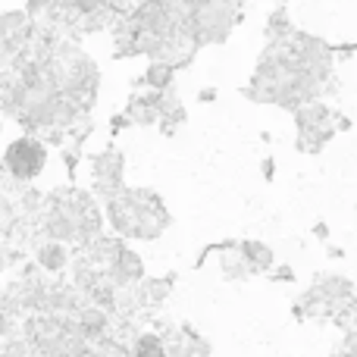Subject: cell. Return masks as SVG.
Here are the masks:
<instances>
[{
  "mask_svg": "<svg viewBox=\"0 0 357 357\" xmlns=\"http://www.w3.org/2000/svg\"><path fill=\"white\" fill-rule=\"evenodd\" d=\"M44 148L41 144H35L31 138H19L16 144H10V151H6V169H10L16 178H31L41 173L44 167Z\"/></svg>",
  "mask_w": 357,
  "mask_h": 357,
  "instance_id": "cell-1",
  "label": "cell"
},
{
  "mask_svg": "<svg viewBox=\"0 0 357 357\" xmlns=\"http://www.w3.org/2000/svg\"><path fill=\"white\" fill-rule=\"evenodd\" d=\"M135 357H167V351H163L160 339H154V335H142L135 345Z\"/></svg>",
  "mask_w": 357,
  "mask_h": 357,
  "instance_id": "cell-2",
  "label": "cell"
}]
</instances>
